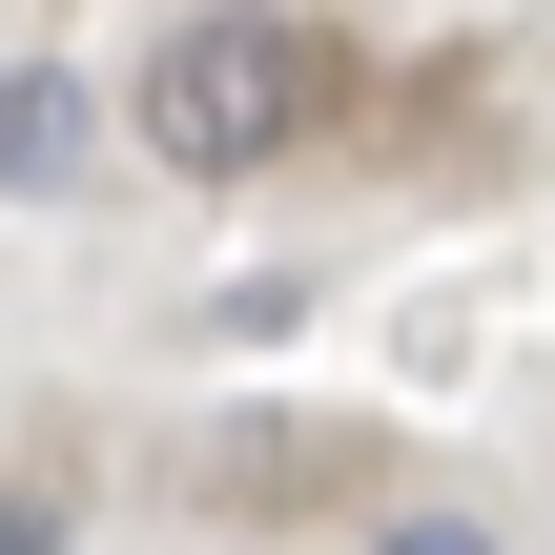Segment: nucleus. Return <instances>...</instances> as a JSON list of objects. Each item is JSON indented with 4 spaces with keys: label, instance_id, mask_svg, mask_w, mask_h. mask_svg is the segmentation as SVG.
<instances>
[{
    "label": "nucleus",
    "instance_id": "f257e3e1",
    "mask_svg": "<svg viewBox=\"0 0 555 555\" xmlns=\"http://www.w3.org/2000/svg\"><path fill=\"white\" fill-rule=\"evenodd\" d=\"M288 124H309V41H288V21H185V41L144 62V144H165V165H206V185H227V165H268Z\"/></svg>",
    "mask_w": 555,
    "mask_h": 555
},
{
    "label": "nucleus",
    "instance_id": "f03ea898",
    "mask_svg": "<svg viewBox=\"0 0 555 555\" xmlns=\"http://www.w3.org/2000/svg\"><path fill=\"white\" fill-rule=\"evenodd\" d=\"M0 165H21V206H62V165H82V103H62V62H21V103H0Z\"/></svg>",
    "mask_w": 555,
    "mask_h": 555
},
{
    "label": "nucleus",
    "instance_id": "7ed1b4c3",
    "mask_svg": "<svg viewBox=\"0 0 555 555\" xmlns=\"http://www.w3.org/2000/svg\"><path fill=\"white\" fill-rule=\"evenodd\" d=\"M371 555H494V535H453V515H412V535H371Z\"/></svg>",
    "mask_w": 555,
    "mask_h": 555
}]
</instances>
